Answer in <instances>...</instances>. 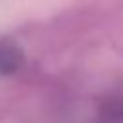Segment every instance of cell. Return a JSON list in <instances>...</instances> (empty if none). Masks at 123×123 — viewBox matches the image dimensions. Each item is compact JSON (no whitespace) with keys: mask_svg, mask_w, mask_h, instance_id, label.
Here are the masks:
<instances>
[{"mask_svg":"<svg viewBox=\"0 0 123 123\" xmlns=\"http://www.w3.org/2000/svg\"><path fill=\"white\" fill-rule=\"evenodd\" d=\"M63 0H0V27L27 15H44L60 8Z\"/></svg>","mask_w":123,"mask_h":123,"instance_id":"obj_1","label":"cell"}]
</instances>
